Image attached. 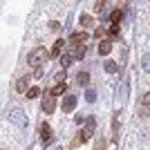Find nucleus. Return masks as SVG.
Instances as JSON below:
<instances>
[{"label":"nucleus","instance_id":"nucleus-1","mask_svg":"<svg viewBox=\"0 0 150 150\" xmlns=\"http://www.w3.org/2000/svg\"><path fill=\"white\" fill-rule=\"evenodd\" d=\"M47 56H50V54H47V52H45L43 47H36V50H34V52L29 54V56H27V63H29V65H31L34 69H40Z\"/></svg>","mask_w":150,"mask_h":150},{"label":"nucleus","instance_id":"nucleus-2","mask_svg":"<svg viewBox=\"0 0 150 150\" xmlns=\"http://www.w3.org/2000/svg\"><path fill=\"white\" fill-rule=\"evenodd\" d=\"M54 108H56V96L52 94V90H47V92L43 94V112L52 114V112H54Z\"/></svg>","mask_w":150,"mask_h":150},{"label":"nucleus","instance_id":"nucleus-3","mask_svg":"<svg viewBox=\"0 0 150 150\" xmlns=\"http://www.w3.org/2000/svg\"><path fill=\"white\" fill-rule=\"evenodd\" d=\"M9 121H11V123H16V125H20V128H25L27 125V114L23 112V110H11V112H9Z\"/></svg>","mask_w":150,"mask_h":150},{"label":"nucleus","instance_id":"nucleus-4","mask_svg":"<svg viewBox=\"0 0 150 150\" xmlns=\"http://www.w3.org/2000/svg\"><path fill=\"white\" fill-rule=\"evenodd\" d=\"M94 128H96V119H94V117H88V119H85V128L81 130V134H83V139H85V141L94 134Z\"/></svg>","mask_w":150,"mask_h":150},{"label":"nucleus","instance_id":"nucleus-5","mask_svg":"<svg viewBox=\"0 0 150 150\" xmlns=\"http://www.w3.org/2000/svg\"><path fill=\"white\" fill-rule=\"evenodd\" d=\"M40 141H43V146L52 144V125L50 123H40Z\"/></svg>","mask_w":150,"mask_h":150},{"label":"nucleus","instance_id":"nucleus-6","mask_svg":"<svg viewBox=\"0 0 150 150\" xmlns=\"http://www.w3.org/2000/svg\"><path fill=\"white\" fill-rule=\"evenodd\" d=\"M85 40H88V34H85V31H76V34H72V38H69V47L83 45Z\"/></svg>","mask_w":150,"mask_h":150},{"label":"nucleus","instance_id":"nucleus-7","mask_svg":"<svg viewBox=\"0 0 150 150\" xmlns=\"http://www.w3.org/2000/svg\"><path fill=\"white\" fill-rule=\"evenodd\" d=\"M72 58L74 61H81V58H85V54H88V50H85V45H76V47H72Z\"/></svg>","mask_w":150,"mask_h":150},{"label":"nucleus","instance_id":"nucleus-8","mask_svg":"<svg viewBox=\"0 0 150 150\" xmlns=\"http://www.w3.org/2000/svg\"><path fill=\"white\" fill-rule=\"evenodd\" d=\"M74 108H76V96L74 94H67V96L63 99V110H65V112H72Z\"/></svg>","mask_w":150,"mask_h":150},{"label":"nucleus","instance_id":"nucleus-9","mask_svg":"<svg viewBox=\"0 0 150 150\" xmlns=\"http://www.w3.org/2000/svg\"><path fill=\"white\" fill-rule=\"evenodd\" d=\"M27 90H29V76H20L18 83H16V92H23V94H25Z\"/></svg>","mask_w":150,"mask_h":150},{"label":"nucleus","instance_id":"nucleus-10","mask_svg":"<svg viewBox=\"0 0 150 150\" xmlns=\"http://www.w3.org/2000/svg\"><path fill=\"white\" fill-rule=\"evenodd\" d=\"M103 69H105L108 74H117V69H119V65L112 61V58H105V63H103Z\"/></svg>","mask_w":150,"mask_h":150},{"label":"nucleus","instance_id":"nucleus-11","mask_svg":"<svg viewBox=\"0 0 150 150\" xmlns=\"http://www.w3.org/2000/svg\"><path fill=\"white\" fill-rule=\"evenodd\" d=\"M121 18H123V11H121V9H114V11L110 13V18H108V20H110V25H119Z\"/></svg>","mask_w":150,"mask_h":150},{"label":"nucleus","instance_id":"nucleus-12","mask_svg":"<svg viewBox=\"0 0 150 150\" xmlns=\"http://www.w3.org/2000/svg\"><path fill=\"white\" fill-rule=\"evenodd\" d=\"M110 50H112V45H110V40H101V43H99V54L108 56V54H110Z\"/></svg>","mask_w":150,"mask_h":150},{"label":"nucleus","instance_id":"nucleus-13","mask_svg":"<svg viewBox=\"0 0 150 150\" xmlns=\"http://www.w3.org/2000/svg\"><path fill=\"white\" fill-rule=\"evenodd\" d=\"M76 83L85 88V85L90 83V72H79V76H76Z\"/></svg>","mask_w":150,"mask_h":150},{"label":"nucleus","instance_id":"nucleus-14","mask_svg":"<svg viewBox=\"0 0 150 150\" xmlns=\"http://www.w3.org/2000/svg\"><path fill=\"white\" fill-rule=\"evenodd\" d=\"M63 45H65V43H63V40H56V43H54V47H52V54H50L52 58L61 56V52H63Z\"/></svg>","mask_w":150,"mask_h":150},{"label":"nucleus","instance_id":"nucleus-15","mask_svg":"<svg viewBox=\"0 0 150 150\" xmlns=\"http://www.w3.org/2000/svg\"><path fill=\"white\" fill-rule=\"evenodd\" d=\"M25 96H27V99H36V96H40V88H29V90H27V92H25Z\"/></svg>","mask_w":150,"mask_h":150},{"label":"nucleus","instance_id":"nucleus-16","mask_svg":"<svg viewBox=\"0 0 150 150\" xmlns=\"http://www.w3.org/2000/svg\"><path fill=\"white\" fill-rule=\"evenodd\" d=\"M65 90H67V85H65V83H56V85H54V90H52V94H54V96H56V94H65Z\"/></svg>","mask_w":150,"mask_h":150},{"label":"nucleus","instance_id":"nucleus-17","mask_svg":"<svg viewBox=\"0 0 150 150\" xmlns=\"http://www.w3.org/2000/svg\"><path fill=\"white\" fill-rule=\"evenodd\" d=\"M141 69H144V72H150V54H144V58H141Z\"/></svg>","mask_w":150,"mask_h":150},{"label":"nucleus","instance_id":"nucleus-18","mask_svg":"<svg viewBox=\"0 0 150 150\" xmlns=\"http://www.w3.org/2000/svg\"><path fill=\"white\" fill-rule=\"evenodd\" d=\"M72 61H74V58H72V54H63V56H61V65H63V67H69V65H72Z\"/></svg>","mask_w":150,"mask_h":150},{"label":"nucleus","instance_id":"nucleus-19","mask_svg":"<svg viewBox=\"0 0 150 150\" xmlns=\"http://www.w3.org/2000/svg\"><path fill=\"white\" fill-rule=\"evenodd\" d=\"M108 36L112 38V40H114V38H119V25H110V29H108Z\"/></svg>","mask_w":150,"mask_h":150},{"label":"nucleus","instance_id":"nucleus-20","mask_svg":"<svg viewBox=\"0 0 150 150\" xmlns=\"http://www.w3.org/2000/svg\"><path fill=\"white\" fill-rule=\"evenodd\" d=\"M92 23H94L92 16H88V13H83V16H81V25H83V27H90Z\"/></svg>","mask_w":150,"mask_h":150},{"label":"nucleus","instance_id":"nucleus-21","mask_svg":"<svg viewBox=\"0 0 150 150\" xmlns=\"http://www.w3.org/2000/svg\"><path fill=\"white\" fill-rule=\"evenodd\" d=\"M85 101H88V103H94V101H96V92H94V90H88V92H85Z\"/></svg>","mask_w":150,"mask_h":150},{"label":"nucleus","instance_id":"nucleus-22","mask_svg":"<svg viewBox=\"0 0 150 150\" xmlns=\"http://www.w3.org/2000/svg\"><path fill=\"white\" fill-rule=\"evenodd\" d=\"M94 36H96V38H105V36H108V29H105V27H96Z\"/></svg>","mask_w":150,"mask_h":150},{"label":"nucleus","instance_id":"nucleus-23","mask_svg":"<svg viewBox=\"0 0 150 150\" xmlns=\"http://www.w3.org/2000/svg\"><path fill=\"white\" fill-rule=\"evenodd\" d=\"M81 144H85V139H83V134H81V132H79V134H76L74 139H72V146H74V148H76V146H81Z\"/></svg>","mask_w":150,"mask_h":150},{"label":"nucleus","instance_id":"nucleus-24","mask_svg":"<svg viewBox=\"0 0 150 150\" xmlns=\"http://www.w3.org/2000/svg\"><path fill=\"white\" fill-rule=\"evenodd\" d=\"M141 105H144V108H148V105H150V92H148V94H144V99H141Z\"/></svg>","mask_w":150,"mask_h":150},{"label":"nucleus","instance_id":"nucleus-25","mask_svg":"<svg viewBox=\"0 0 150 150\" xmlns=\"http://www.w3.org/2000/svg\"><path fill=\"white\" fill-rule=\"evenodd\" d=\"M103 7H105V2H103V0H99V2H96V5H94V11H101V9H103Z\"/></svg>","mask_w":150,"mask_h":150},{"label":"nucleus","instance_id":"nucleus-26","mask_svg":"<svg viewBox=\"0 0 150 150\" xmlns=\"http://www.w3.org/2000/svg\"><path fill=\"white\" fill-rule=\"evenodd\" d=\"M56 81H58V83L65 81V72H58V74H56Z\"/></svg>","mask_w":150,"mask_h":150},{"label":"nucleus","instance_id":"nucleus-27","mask_svg":"<svg viewBox=\"0 0 150 150\" xmlns=\"http://www.w3.org/2000/svg\"><path fill=\"white\" fill-rule=\"evenodd\" d=\"M31 74H34V79H40V76H43V67L36 69V72H31Z\"/></svg>","mask_w":150,"mask_h":150},{"label":"nucleus","instance_id":"nucleus-28","mask_svg":"<svg viewBox=\"0 0 150 150\" xmlns=\"http://www.w3.org/2000/svg\"><path fill=\"white\" fill-rule=\"evenodd\" d=\"M139 114H141V117H148L150 110H148V108H141V112H139Z\"/></svg>","mask_w":150,"mask_h":150},{"label":"nucleus","instance_id":"nucleus-29","mask_svg":"<svg viewBox=\"0 0 150 150\" xmlns=\"http://www.w3.org/2000/svg\"><path fill=\"white\" fill-rule=\"evenodd\" d=\"M58 27H61V25H58V23H50V29H52V31H56Z\"/></svg>","mask_w":150,"mask_h":150}]
</instances>
